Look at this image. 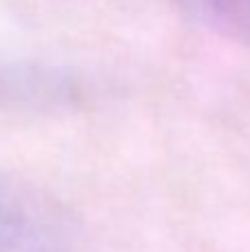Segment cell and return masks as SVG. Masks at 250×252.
Masks as SVG:
<instances>
[{
    "instance_id": "2",
    "label": "cell",
    "mask_w": 250,
    "mask_h": 252,
    "mask_svg": "<svg viewBox=\"0 0 250 252\" xmlns=\"http://www.w3.org/2000/svg\"><path fill=\"white\" fill-rule=\"evenodd\" d=\"M199 20L233 42L250 47V0H182Z\"/></svg>"
},
{
    "instance_id": "1",
    "label": "cell",
    "mask_w": 250,
    "mask_h": 252,
    "mask_svg": "<svg viewBox=\"0 0 250 252\" xmlns=\"http://www.w3.org/2000/svg\"><path fill=\"white\" fill-rule=\"evenodd\" d=\"M0 252H89L64 208L0 173Z\"/></svg>"
}]
</instances>
